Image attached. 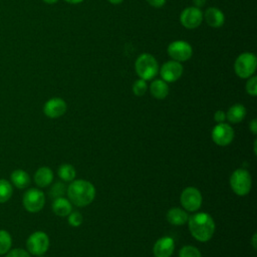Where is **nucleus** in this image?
Listing matches in <instances>:
<instances>
[{"label":"nucleus","instance_id":"nucleus-1","mask_svg":"<svg viewBox=\"0 0 257 257\" xmlns=\"http://www.w3.org/2000/svg\"><path fill=\"white\" fill-rule=\"evenodd\" d=\"M188 225L192 236L200 242L209 241L215 232V222L213 218L204 212L196 213L189 217Z\"/></svg>","mask_w":257,"mask_h":257},{"label":"nucleus","instance_id":"nucleus-2","mask_svg":"<svg viewBox=\"0 0 257 257\" xmlns=\"http://www.w3.org/2000/svg\"><path fill=\"white\" fill-rule=\"evenodd\" d=\"M70 203L77 207L89 205L95 196L94 186L85 180H73L66 189Z\"/></svg>","mask_w":257,"mask_h":257},{"label":"nucleus","instance_id":"nucleus-3","mask_svg":"<svg viewBox=\"0 0 257 257\" xmlns=\"http://www.w3.org/2000/svg\"><path fill=\"white\" fill-rule=\"evenodd\" d=\"M135 69L140 78L144 80L153 79L159 72V64L157 59L150 53L141 54L136 62Z\"/></svg>","mask_w":257,"mask_h":257},{"label":"nucleus","instance_id":"nucleus-4","mask_svg":"<svg viewBox=\"0 0 257 257\" xmlns=\"http://www.w3.org/2000/svg\"><path fill=\"white\" fill-rule=\"evenodd\" d=\"M257 59L252 52H243L235 60L234 70L240 78H249L256 70Z\"/></svg>","mask_w":257,"mask_h":257},{"label":"nucleus","instance_id":"nucleus-5","mask_svg":"<svg viewBox=\"0 0 257 257\" xmlns=\"http://www.w3.org/2000/svg\"><path fill=\"white\" fill-rule=\"evenodd\" d=\"M230 186L236 195H247L252 187L251 175L245 169L235 170L230 177Z\"/></svg>","mask_w":257,"mask_h":257},{"label":"nucleus","instance_id":"nucleus-6","mask_svg":"<svg viewBox=\"0 0 257 257\" xmlns=\"http://www.w3.org/2000/svg\"><path fill=\"white\" fill-rule=\"evenodd\" d=\"M26 247L30 254L41 256L49 248V237L45 232L36 231L27 238Z\"/></svg>","mask_w":257,"mask_h":257},{"label":"nucleus","instance_id":"nucleus-7","mask_svg":"<svg viewBox=\"0 0 257 257\" xmlns=\"http://www.w3.org/2000/svg\"><path fill=\"white\" fill-rule=\"evenodd\" d=\"M22 203L26 211L30 213L39 212L45 204L44 193L36 188L28 189L22 198Z\"/></svg>","mask_w":257,"mask_h":257},{"label":"nucleus","instance_id":"nucleus-8","mask_svg":"<svg viewBox=\"0 0 257 257\" xmlns=\"http://www.w3.org/2000/svg\"><path fill=\"white\" fill-rule=\"evenodd\" d=\"M183 208L188 212H196L202 205V194L195 187H187L183 190L180 198Z\"/></svg>","mask_w":257,"mask_h":257},{"label":"nucleus","instance_id":"nucleus-9","mask_svg":"<svg viewBox=\"0 0 257 257\" xmlns=\"http://www.w3.org/2000/svg\"><path fill=\"white\" fill-rule=\"evenodd\" d=\"M169 56L178 62L186 61L191 58L193 54V48L187 41L175 40L171 42L168 46Z\"/></svg>","mask_w":257,"mask_h":257},{"label":"nucleus","instance_id":"nucleus-10","mask_svg":"<svg viewBox=\"0 0 257 257\" xmlns=\"http://www.w3.org/2000/svg\"><path fill=\"white\" fill-rule=\"evenodd\" d=\"M211 136H212L213 142L216 145L225 147L232 143L234 139V130L230 124H227L225 122H220L213 127Z\"/></svg>","mask_w":257,"mask_h":257},{"label":"nucleus","instance_id":"nucleus-11","mask_svg":"<svg viewBox=\"0 0 257 257\" xmlns=\"http://www.w3.org/2000/svg\"><path fill=\"white\" fill-rule=\"evenodd\" d=\"M203 21V12L200 8L190 6L185 8L181 15H180V22L181 24L188 28V29H194L197 28Z\"/></svg>","mask_w":257,"mask_h":257},{"label":"nucleus","instance_id":"nucleus-12","mask_svg":"<svg viewBox=\"0 0 257 257\" xmlns=\"http://www.w3.org/2000/svg\"><path fill=\"white\" fill-rule=\"evenodd\" d=\"M160 70V74L163 80L166 82H174L178 80L183 74V65L176 60H169L165 62Z\"/></svg>","mask_w":257,"mask_h":257},{"label":"nucleus","instance_id":"nucleus-13","mask_svg":"<svg viewBox=\"0 0 257 257\" xmlns=\"http://www.w3.org/2000/svg\"><path fill=\"white\" fill-rule=\"evenodd\" d=\"M67 104L60 97H52L48 99L43 106V112L50 118H57L63 115L66 111Z\"/></svg>","mask_w":257,"mask_h":257},{"label":"nucleus","instance_id":"nucleus-14","mask_svg":"<svg viewBox=\"0 0 257 257\" xmlns=\"http://www.w3.org/2000/svg\"><path fill=\"white\" fill-rule=\"evenodd\" d=\"M175 250V241L172 237L164 236L154 245L153 253L155 257H171Z\"/></svg>","mask_w":257,"mask_h":257},{"label":"nucleus","instance_id":"nucleus-15","mask_svg":"<svg viewBox=\"0 0 257 257\" xmlns=\"http://www.w3.org/2000/svg\"><path fill=\"white\" fill-rule=\"evenodd\" d=\"M203 18L205 19L209 26L214 28L221 27L225 21L224 13L217 7L208 8L203 14Z\"/></svg>","mask_w":257,"mask_h":257},{"label":"nucleus","instance_id":"nucleus-16","mask_svg":"<svg viewBox=\"0 0 257 257\" xmlns=\"http://www.w3.org/2000/svg\"><path fill=\"white\" fill-rule=\"evenodd\" d=\"M53 181V172L48 167L39 168L34 174V182L39 188L49 186Z\"/></svg>","mask_w":257,"mask_h":257},{"label":"nucleus","instance_id":"nucleus-17","mask_svg":"<svg viewBox=\"0 0 257 257\" xmlns=\"http://www.w3.org/2000/svg\"><path fill=\"white\" fill-rule=\"evenodd\" d=\"M188 219L189 215L187 211L180 208H172L167 213L168 222L175 226L184 225L186 222H188Z\"/></svg>","mask_w":257,"mask_h":257},{"label":"nucleus","instance_id":"nucleus-18","mask_svg":"<svg viewBox=\"0 0 257 257\" xmlns=\"http://www.w3.org/2000/svg\"><path fill=\"white\" fill-rule=\"evenodd\" d=\"M52 211L57 216L65 217L72 212V206L69 200L63 197H59L54 199L52 203Z\"/></svg>","mask_w":257,"mask_h":257},{"label":"nucleus","instance_id":"nucleus-19","mask_svg":"<svg viewBox=\"0 0 257 257\" xmlns=\"http://www.w3.org/2000/svg\"><path fill=\"white\" fill-rule=\"evenodd\" d=\"M150 92L157 99H164L169 94V85L163 79H155L150 84Z\"/></svg>","mask_w":257,"mask_h":257},{"label":"nucleus","instance_id":"nucleus-20","mask_svg":"<svg viewBox=\"0 0 257 257\" xmlns=\"http://www.w3.org/2000/svg\"><path fill=\"white\" fill-rule=\"evenodd\" d=\"M10 180H11V183L17 189H25L30 184V177L28 173L21 169L13 171L10 175Z\"/></svg>","mask_w":257,"mask_h":257},{"label":"nucleus","instance_id":"nucleus-21","mask_svg":"<svg viewBox=\"0 0 257 257\" xmlns=\"http://www.w3.org/2000/svg\"><path fill=\"white\" fill-rule=\"evenodd\" d=\"M246 116V108L241 103H236L230 106L226 113V118L232 123H238Z\"/></svg>","mask_w":257,"mask_h":257},{"label":"nucleus","instance_id":"nucleus-22","mask_svg":"<svg viewBox=\"0 0 257 257\" xmlns=\"http://www.w3.org/2000/svg\"><path fill=\"white\" fill-rule=\"evenodd\" d=\"M58 177L64 182H72L75 178V169L70 164H62L57 170Z\"/></svg>","mask_w":257,"mask_h":257},{"label":"nucleus","instance_id":"nucleus-23","mask_svg":"<svg viewBox=\"0 0 257 257\" xmlns=\"http://www.w3.org/2000/svg\"><path fill=\"white\" fill-rule=\"evenodd\" d=\"M12 246V237L10 233L4 229H0V255L6 254Z\"/></svg>","mask_w":257,"mask_h":257},{"label":"nucleus","instance_id":"nucleus-24","mask_svg":"<svg viewBox=\"0 0 257 257\" xmlns=\"http://www.w3.org/2000/svg\"><path fill=\"white\" fill-rule=\"evenodd\" d=\"M12 194V184L5 179H0V203L7 202L11 198Z\"/></svg>","mask_w":257,"mask_h":257},{"label":"nucleus","instance_id":"nucleus-25","mask_svg":"<svg viewBox=\"0 0 257 257\" xmlns=\"http://www.w3.org/2000/svg\"><path fill=\"white\" fill-rule=\"evenodd\" d=\"M179 257H202V254L197 247L186 245L179 251Z\"/></svg>","mask_w":257,"mask_h":257},{"label":"nucleus","instance_id":"nucleus-26","mask_svg":"<svg viewBox=\"0 0 257 257\" xmlns=\"http://www.w3.org/2000/svg\"><path fill=\"white\" fill-rule=\"evenodd\" d=\"M147 89H148V84H147L146 80H144L142 78H139L133 84V92L137 96L144 95L146 93Z\"/></svg>","mask_w":257,"mask_h":257},{"label":"nucleus","instance_id":"nucleus-27","mask_svg":"<svg viewBox=\"0 0 257 257\" xmlns=\"http://www.w3.org/2000/svg\"><path fill=\"white\" fill-rule=\"evenodd\" d=\"M65 186L62 184V183H56L54 184L50 191H49V195L51 198L53 199H56V198H59V197H62L63 194L65 193Z\"/></svg>","mask_w":257,"mask_h":257},{"label":"nucleus","instance_id":"nucleus-28","mask_svg":"<svg viewBox=\"0 0 257 257\" xmlns=\"http://www.w3.org/2000/svg\"><path fill=\"white\" fill-rule=\"evenodd\" d=\"M246 91L252 96L257 95V77L255 75H252L248 78L246 82Z\"/></svg>","mask_w":257,"mask_h":257},{"label":"nucleus","instance_id":"nucleus-29","mask_svg":"<svg viewBox=\"0 0 257 257\" xmlns=\"http://www.w3.org/2000/svg\"><path fill=\"white\" fill-rule=\"evenodd\" d=\"M82 221H83V218H82L81 214L79 212H77V211L71 212L68 215V223L72 227H78L79 225H81Z\"/></svg>","mask_w":257,"mask_h":257},{"label":"nucleus","instance_id":"nucleus-30","mask_svg":"<svg viewBox=\"0 0 257 257\" xmlns=\"http://www.w3.org/2000/svg\"><path fill=\"white\" fill-rule=\"evenodd\" d=\"M5 257H31V256L28 251L21 248H15V249L9 250L6 253Z\"/></svg>","mask_w":257,"mask_h":257},{"label":"nucleus","instance_id":"nucleus-31","mask_svg":"<svg viewBox=\"0 0 257 257\" xmlns=\"http://www.w3.org/2000/svg\"><path fill=\"white\" fill-rule=\"evenodd\" d=\"M214 119H215V121L218 122V123L224 122V120L226 119V113H225L223 110L219 109V110H217V111L215 112V114H214Z\"/></svg>","mask_w":257,"mask_h":257},{"label":"nucleus","instance_id":"nucleus-32","mask_svg":"<svg viewBox=\"0 0 257 257\" xmlns=\"http://www.w3.org/2000/svg\"><path fill=\"white\" fill-rule=\"evenodd\" d=\"M147 2L152 6V7H155V8H161L165 5L166 3V0H147Z\"/></svg>","mask_w":257,"mask_h":257},{"label":"nucleus","instance_id":"nucleus-33","mask_svg":"<svg viewBox=\"0 0 257 257\" xmlns=\"http://www.w3.org/2000/svg\"><path fill=\"white\" fill-rule=\"evenodd\" d=\"M249 128L250 131L252 132L253 135H256L257 134V119L256 118H253L249 124Z\"/></svg>","mask_w":257,"mask_h":257},{"label":"nucleus","instance_id":"nucleus-34","mask_svg":"<svg viewBox=\"0 0 257 257\" xmlns=\"http://www.w3.org/2000/svg\"><path fill=\"white\" fill-rule=\"evenodd\" d=\"M192 1L194 3V7H197V8H202L206 3V0H192Z\"/></svg>","mask_w":257,"mask_h":257},{"label":"nucleus","instance_id":"nucleus-35","mask_svg":"<svg viewBox=\"0 0 257 257\" xmlns=\"http://www.w3.org/2000/svg\"><path fill=\"white\" fill-rule=\"evenodd\" d=\"M64 1L69 4H78V3H81L83 0H64Z\"/></svg>","mask_w":257,"mask_h":257},{"label":"nucleus","instance_id":"nucleus-36","mask_svg":"<svg viewBox=\"0 0 257 257\" xmlns=\"http://www.w3.org/2000/svg\"><path fill=\"white\" fill-rule=\"evenodd\" d=\"M256 238H257V234L255 233V234L253 235V237H252V245H253L254 249H256Z\"/></svg>","mask_w":257,"mask_h":257},{"label":"nucleus","instance_id":"nucleus-37","mask_svg":"<svg viewBox=\"0 0 257 257\" xmlns=\"http://www.w3.org/2000/svg\"><path fill=\"white\" fill-rule=\"evenodd\" d=\"M44 3H46V4H54V3H56L58 0H42Z\"/></svg>","mask_w":257,"mask_h":257},{"label":"nucleus","instance_id":"nucleus-38","mask_svg":"<svg viewBox=\"0 0 257 257\" xmlns=\"http://www.w3.org/2000/svg\"><path fill=\"white\" fill-rule=\"evenodd\" d=\"M109 3H111V4H119V3H121L123 0H107Z\"/></svg>","mask_w":257,"mask_h":257},{"label":"nucleus","instance_id":"nucleus-39","mask_svg":"<svg viewBox=\"0 0 257 257\" xmlns=\"http://www.w3.org/2000/svg\"><path fill=\"white\" fill-rule=\"evenodd\" d=\"M256 145H257V140H254V146H253V150H254V154L256 155L257 154V151H256Z\"/></svg>","mask_w":257,"mask_h":257},{"label":"nucleus","instance_id":"nucleus-40","mask_svg":"<svg viewBox=\"0 0 257 257\" xmlns=\"http://www.w3.org/2000/svg\"><path fill=\"white\" fill-rule=\"evenodd\" d=\"M39 257H43V256H42V255H41V256H39Z\"/></svg>","mask_w":257,"mask_h":257}]
</instances>
